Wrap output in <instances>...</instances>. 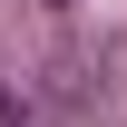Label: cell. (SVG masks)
<instances>
[{"label": "cell", "mask_w": 127, "mask_h": 127, "mask_svg": "<svg viewBox=\"0 0 127 127\" xmlns=\"http://www.w3.org/2000/svg\"><path fill=\"white\" fill-rule=\"evenodd\" d=\"M0 127H20V98H10V88H0Z\"/></svg>", "instance_id": "cell-1"}, {"label": "cell", "mask_w": 127, "mask_h": 127, "mask_svg": "<svg viewBox=\"0 0 127 127\" xmlns=\"http://www.w3.org/2000/svg\"><path fill=\"white\" fill-rule=\"evenodd\" d=\"M49 10H59V0H49Z\"/></svg>", "instance_id": "cell-2"}]
</instances>
